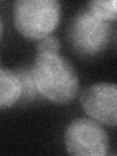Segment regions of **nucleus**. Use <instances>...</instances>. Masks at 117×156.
I'll use <instances>...</instances> for the list:
<instances>
[{"instance_id":"1","label":"nucleus","mask_w":117,"mask_h":156,"mask_svg":"<svg viewBox=\"0 0 117 156\" xmlns=\"http://www.w3.org/2000/svg\"><path fill=\"white\" fill-rule=\"evenodd\" d=\"M31 71L37 91L47 100L68 104L77 96V73L71 63L58 54H37Z\"/></svg>"},{"instance_id":"2","label":"nucleus","mask_w":117,"mask_h":156,"mask_svg":"<svg viewBox=\"0 0 117 156\" xmlns=\"http://www.w3.org/2000/svg\"><path fill=\"white\" fill-rule=\"evenodd\" d=\"M60 14L56 0H19L14 5V23L23 36L41 40L57 27Z\"/></svg>"},{"instance_id":"3","label":"nucleus","mask_w":117,"mask_h":156,"mask_svg":"<svg viewBox=\"0 0 117 156\" xmlns=\"http://www.w3.org/2000/svg\"><path fill=\"white\" fill-rule=\"evenodd\" d=\"M110 36V24L90 9L82 10L72 19L69 40L77 53L94 56L106 47Z\"/></svg>"},{"instance_id":"4","label":"nucleus","mask_w":117,"mask_h":156,"mask_svg":"<svg viewBox=\"0 0 117 156\" xmlns=\"http://www.w3.org/2000/svg\"><path fill=\"white\" fill-rule=\"evenodd\" d=\"M67 152L79 156H104L109 148L108 136L98 122L79 118L68 125L65 134Z\"/></svg>"},{"instance_id":"5","label":"nucleus","mask_w":117,"mask_h":156,"mask_svg":"<svg viewBox=\"0 0 117 156\" xmlns=\"http://www.w3.org/2000/svg\"><path fill=\"white\" fill-rule=\"evenodd\" d=\"M80 104L86 113L108 126H117V85L97 83L82 92Z\"/></svg>"},{"instance_id":"6","label":"nucleus","mask_w":117,"mask_h":156,"mask_svg":"<svg viewBox=\"0 0 117 156\" xmlns=\"http://www.w3.org/2000/svg\"><path fill=\"white\" fill-rule=\"evenodd\" d=\"M23 94V85L20 77L12 70H0V106L9 107L16 102Z\"/></svg>"},{"instance_id":"7","label":"nucleus","mask_w":117,"mask_h":156,"mask_svg":"<svg viewBox=\"0 0 117 156\" xmlns=\"http://www.w3.org/2000/svg\"><path fill=\"white\" fill-rule=\"evenodd\" d=\"M89 9L106 22L117 21V0L91 1L89 3Z\"/></svg>"},{"instance_id":"8","label":"nucleus","mask_w":117,"mask_h":156,"mask_svg":"<svg viewBox=\"0 0 117 156\" xmlns=\"http://www.w3.org/2000/svg\"><path fill=\"white\" fill-rule=\"evenodd\" d=\"M60 42L53 36H47L41 39L37 45V54H58Z\"/></svg>"}]
</instances>
